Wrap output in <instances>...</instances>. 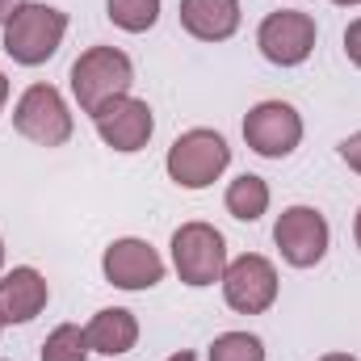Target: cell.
I'll return each instance as SVG.
<instances>
[{
	"label": "cell",
	"instance_id": "1",
	"mask_svg": "<svg viewBox=\"0 0 361 361\" xmlns=\"http://www.w3.org/2000/svg\"><path fill=\"white\" fill-rule=\"evenodd\" d=\"M68 34V13L55 4H34L25 0L8 21H4V55L21 68H42L47 59L59 55Z\"/></svg>",
	"mask_w": 361,
	"mask_h": 361
},
{
	"label": "cell",
	"instance_id": "2",
	"mask_svg": "<svg viewBox=\"0 0 361 361\" xmlns=\"http://www.w3.org/2000/svg\"><path fill=\"white\" fill-rule=\"evenodd\" d=\"M227 164H231V147L210 126H193V130L177 135L173 147H169V156H164V173L180 189H206V185H214L227 173Z\"/></svg>",
	"mask_w": 361,
	"mask_h": 361
},
{
	"label": "cell",
	"instance_id": "3",
	"mask_svg": "<svg viewBox=\"0 0 361 361\" xmlns=\"http://www.w3.org/2000/svg\"><path fill=\"white\" fill-rule=\"evenodd\" d=\"M72 97L85 114H97L105 101L126 97L135 85V63L126 51L118 47H89L76 63H72Z\"/></svg>",
	"mask_w": 361,
	"mask_h": 361
},
{
	"label": "cell",
	"instance_id": "4",
	"mask_svg": "<svg viewBox=\"0 0 361 361\" xmlns=\"http://www.w3.org/2000/svg\"><path fill=\"white\" fill-rule=\"evenodd\" d=\"M173 269L193 290H206V286L223 281V273H227V240H223V231H214L202 219L180 223L173 231Z\"/></svg>",
	"mask_w": 361,
	"mask_h": 361
},
{
	"label": "cell",
	"instance_id": "5",
	"mask_svg": "<svg viewBox=\"0 0 361 361\" xmlns=\"http://www.w3.org/2000/svg\"><path fill=\"white\" fill-rule=\"evenodd\" d=\"M13 126L21 139L38 147H63L72 139V109L55 85H30L13 105Z\"/></svg>",
	"mask_w": 361,
	"mask_h": 361
},
{
	"label": "cell",
	"instance_id": "6",
	"mask_svg": "<svg viewBox=\"0 0 361 361\" xmlns=\"http://www.w3.org/2000/svg\"><path fill=\"white\" fill-rule=\"evenodd\" d=\"M273 244H277V252H281L286 265H294V269H315V265L328 257L332 227H328V219H324L315 206H286V210L277 214Z\"/></svg>",
	"mask_w": 361,
	"mask_h": 361
},
{
	"label": "cell",
	"instance_id": "7",
	"mask_svg": "<svg viewBox=\"0 0 361 361\" xmlns=\"http://www.w3.org/2000/svg\"><path fill=\"white\" fill-rule=\"evenodd\" d=\"M315 38H319V25L302 8L269 13L261 21V30H257V47H261V55L269 59L273 68H298V63H307L311 51H315Z\"/></svg>",
	"mask_w": 361,
	"mask_h": 361
},
{
	"label": "cell",
	"instance_id": "8",
	"mask_svg": "<svg viewBox=\"0 0 361 361\" xmlns=\"http://www.w3.org/2000/svg\"><path fill=\"white\" fill-rule=\"evenodd\" d=\"M277 269H273L269 257L261 252H244L235 261H227L223 273V298L235 315H265L273 302H277Z\"/></svg>",
	"mask_w": 361,
	"mask_h": 361
},
{
	"label": "cell",
	"instance_id": "9",
	"mask_svg": "<svg viewBox=\"0 0 361 361\" xmlns=\"http://www.w3.org/2000/svg\"><path fill=\"white\" fill-rule=\"evenodd\" d=\"M244 143L265 156V160H286L302 143V118L290 101H257L244 118Z\"/></svg>",
	"mask_w": 361,
	"mask_h": 361
},
{
	"label": "cell",
	"instance_id": "10",
	"mask_svg": "<svg viewBox=\"0 0 361 361\" xmlns=\"http://www.w3.org/2000/svg\"><path fill=\"white\" fill-rule=\"evenodd\" d=\"M92 126H97V135H101V143L105 147H114V152H122V156H130V152H143L147 143H152V130H156V118H152V105L147 101H139V97H114V101H105L97 114H89Z\"/></svg>",
	"mask_w": 361,
	"mask_h": 361
},
{
	"label": "cell",
	"instance_id": "11",
	"mask_svg": "<svg viewBox=\"0 0 361 361\" xmlns=\"http://www.w3.org/2000/svg\"><path fill=\"white\" fill-rule=\"evenodd\" d=\"M101 273H105L109 286L139 294V290H152V286L164 281V257H160L147 240H139V235H122V240H114V244L105 248V257H101Z\"/></svg>",
	"mask_w": 361,
	"mask_h": 361
},
{
	"label": "cell",
	"instance_id": "12",
	"mask_svg": "<svg viewBox=\"0 0 361 361\" xmlns=\"http://www.w3.org/2000/svg\"><path fill=\"white\" fill-rule=\"evenodd\" d=\"M51 302V286L34 265H17V269L0 273V324H30L42 315V307Z\"/></svg>",
	"mask_w": 361,
	"mask_h": 361
},
{
	"label": "cell",
	"instance_id": "13",
	"mask_svg": "<svg viewBox=\"0 0 361 361\" xmlns=\"http://www.w3.org/2000/svg\"><path fill=\"white\" fill-rule=\"evenodd\" d=\"M240 0H180V30L197 42H227L240 30Z\"/></svg>",
	"mask_w": 361,
	"mask_h": 361
},
{
	"label": "cell",
	"instance_id": "14",
	"mask_svg": "<svg viewBox=\"0 0 361 361\" xmlns=\"http://www.w3.org/2000/svg\"><path fill=\"white\" fill-rule=\"evenodd\" d=\"M85 336H89L92 353H101V357H122V353H130V349L139 345V319H135V311H126V307H105V311H97L89 319Z\"/></svg>",
	"mask_w": 361,
	"mask_h": 361
},
{
	"label": "cell",
	"instance_id": "15",
	"mask_svg": "<svg viewBox=\"0 0 361 361\" xmlns=\"http://www.w3.org/2000/svg\"><path fill=\"white\" fill-rule=\"evenodd\" d=\"M223 206H227L231 219H240V223H257V219L269 210V180L257 177V173L235 177L231 185H227V193H223Z\"/></svg>",
	"mask_w": 361,
	"mask_h": 361
},
{
	"label": "cell",
	"instance_id": "16",
	"mask_svg": "<svg viewBox=\"0 0 361 361\" xmlns=\"http://www.w3.org/2000/svg\"><path fill=\"white\" fill-rule=\"evenodd\" d=\"M105 17L126 34H147L160 21V0H105Z\"/></svg>",
	"mask_w": 361,
	"mask_h": 361
},
{
	"label": "cell",
	"instance_id": "17",
	"mask_svg": "<svg viewBox=\"0 0 361 361\" xmlns=\"http://www.w3.org/2000/svg\"><path fill=\"white\" fill-rule=\"evenodd\" d=\"M89 336L80 324H59L42 341V361H89Z\"/></svg>",
	"mask_w": 361,
	"mask_h": 361
},
{
	"label": "cell",
	"instance_id": "18",
	"mask_svg": "<svg viewBox=\"0 0 361 361\" xmlns=\"http://www.w3.org/2000/svg\"><path fill=\"white\" fill-rule=\"evenodd\" d=\"M206 361H265V341L252 332H223L210 341Z\"/></svg>",
	"mask_w": 361,
	"mask_h": 361
},
{
	"label": "cell",
	"instance_id": "19",
	"mask_svg": "<svg viewBox=\"0 0 361 361\" xmlns=\"http://www.w3.org/2000/svg\"><path fill=\"white\" fill-rule=\"evenodd\" d=\"M336 152H341V160H345L353 173H361V130H357V135H349V139H341V147H336Z\"/></svg>",
	"mask_w": 361,
	"mask_h": 361
},
{
	"label": "cell",
	"instance_id": "20",
	"mask_svg": "<svg viewBox=\"0 0 361 361\" xmlns=\"http://www.w3.org/2000/svg\"><path fill=\"white\" fill-rule=\"evenodd\" d=\"M345 55H349L353 68H361V17L349 21V30H345Z\"/></svg>",
	"mask_w": 361,
	"mask_h": 361
},
{
	"label": "cell",
	"instance_id": "21",
	"mask_svg": "<svg viewBox=\"0 0 361 361\" xmlns=\"http://www.w3.org/2000/svg\"><path fill=\"white\" fill-rule=\"evenodd\" d=\"M21 4H25V0H0V25H4V21H8V17L21 8Z\"/></svg>",
	"mask_w": 361,
	"mask_h": 361
},
{
	"label": "cell",
	"instance_id": "22",
	"mask_svg": "<svg viewBox=\"0 0 361 361\" xmlns=\"http://www.w3.org/2000/svg\"><path fill=\"white\" fill-rule=\"evenodd\" d=\"M4 105H8V76L0 72V114H4Z\"/></svg>",
	"mask_w": 361,
	"mask_h": 361
},
{
	"label": "cell",
	"instance_id": "23",
	"mask_svg": "<svg viewBox=\"0 0 361 361\" xmlns=\"http://www.w3.org/2000/svg\"><path fill=\"white\" fill-rule=\"evenodd\" d=\"M319 361H361V357H353V353H324Z\"/></svg>",
	"mask_w": 361,
	"mask_h": 361
},
{
	"label": "cell",
	"instance_id": "24",
	"mask_svg": "<svg viewBox=\"0 0 361 361\" xmlns=\"http://www.w3.org/2000/svg\"><path fill=\"white\" fill-rule=\"evenodd\" d=\"M169 361H197V353H189V349H180V353H173Z\"/></svg>",
	"mask_w": 361,
	"mask_h": 361
},
{
	"label": "cell",
	"instance_id": "25",
	"mask_svg": "<svg viewBox=\"0 0 361 361\" xmlns=\"http://www.w3.org/2000/svg\"><path fill=\"white\" fill-rule=\"evenodd\" d=\"M353 240H357V248H361V210H357V223H353Z\"/></svg>",
	"mask_w": 361,
	"mask_h": 361
},
{
	"label": "cell",
	"instance_id": "26",
	"mask_svg": "<svg viewBox=\"0 0 361 361\" xmlns=\"http://www.w3.org/2000/svg\"><path fill=\"white\" fill-rule=\"evenodd\" d=\"M332 4H345V8H353V4H361V0H332Z\"/></svg>",
	"mask_w": 361,
	"mask_h": 361
},
{
	"label": "cell",
	"instance_id": "27",
	"mask_svg": "<svg viewBox=\"0 0 361 361\" xmlns=\"http://www.w3.org/2000/svg\"><path fill=\"white\" fill-rule=\"evenodd\" d=\"M0 273H4V235H0Z\"/></svg>",
	"mask_w": 361,
	"mask_h": 361
},
{
	"label": "cell",
	"instance_id": "28",
	"mask_svg": "<svg viewBox=\"0 0 361 361\" xmlns=\"http://www.w3.org/2000/svg\"><path fill=\"white\" fill-rule=\"evenodd\" d=\"M0 332H4V324H0Z\"/></svg>",
	"mask_w": 361,
	"mask_h": 361
}]
</instances>
